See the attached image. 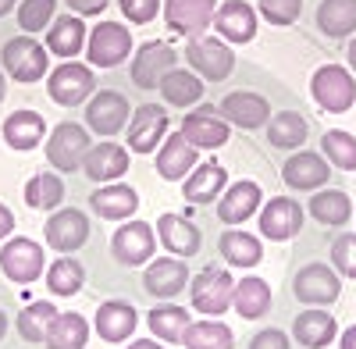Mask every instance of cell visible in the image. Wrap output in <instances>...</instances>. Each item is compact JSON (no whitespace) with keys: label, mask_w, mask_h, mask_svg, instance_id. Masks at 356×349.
Wrapping results in <instances>:
<instances>
[{"label":"cell","mask_w":356,"mask_h":349,"mask_svg":"<svg viewBox=\"0 0 356 349\" xmlns=\"http://www.w3.org/2000/svg\"><path fill=\"white\" fill-rule=\"evenodd\" d=\"M89 207L104 221H129L139 211V193L125 182H107L89 196Z\"/></svg>","instance_id":"26"},{"label":"cell","mask_w":356,"mask_h":349,"mask_svg":"<svg viewBox=\"0 0 356 349\" xmlns=\"http://www.w3.org/2000/svg\"><path fill=\"white\" fill-rule=\"evenodd\" d=\"M339 335V325H335V317L324 310V307H314V310H303V314H296V321H292V339L307 346V349H324V346H332Z\"/></svg>","instance_id":"27"},{"label":"cell","mask_w":356,"mask_h":349,"mask_svg":"<svg viewBox=\"0 0 356 349\" xmlns=\"http://www.w3.org/2000/svg\"><path fill=\"white\" fill-rule=\"evenodd\" d=\"M232 293H235V282L225 268H203L200 275L189 278L193 310L203 317H221L232 307Z\"/></svg>","instance_id":"6"},{"label":"cell","mask_w":356,"mask_h":349,"mask_svg":"<svg viewBox=\"0 0 356 349\" xmlns=\"http://www.w3.org/2000/svg\"><path fill=\"white\" fill-rule=\"evenodd\" d=\"M11 232H15V214L0 203V239H11Z\"/></svg>","instance_id":"51"},{"label":"cell","mask_w":356,"mask_h":349,"mask_svg":"<svg viewBox=\"0 0 356 349\" xmlns=\"http://www.w3.org/2000/svg\"><path fill=\"white\" fill-rule=\"evenodd\" d=\"M214 29L228 47H243L257 36V8L246 0H221L214 11Z\"/></svg>","instance_id":"21"},{"label":"cell","mask_w":356,"mask_h":349,"mask_svg":"<svg viewBox=\"0 0 356 349\" xmlns=\"http://www.w3.org/2000/svg\"><path fill=\"white\" fill-rule=\"evenodd\" d=\"M260 200H264L260 186L250 182V179H239L235 186H228V189L218 196V218H221L225 225H232V228H239L243 221H250V218L257 214Z\"/></svg>","instance_id":"23"},{"label":"cell","mask_w":356,"mask_h":349,"mask_svg":"<svg viewBox=\"0 0 356 349\" xmlns=\"http://www.w3.org/2000/svg\"><path fill=\"white\" fill-rule=\"evenodd\" d=\"M189 264L182 257H161L150 260V268L143 271V289L154 300H175L182 289H189Z\"/></svg>","instance_id":"20"},{"label":"cell","mask_w":356,"mask_h":349,"mask_svg":"<svg viewBox=\"0 0 356 349\" xmlns=\"http://www.w3.org/2000/svg\"><path fill=\"white\" fill-rule=\"evenodd\" d=\"M161 97H164V104H171V107H196L200 100H203V79L196 75V72H189V68H171L164 79H161Z\"/></svg>","instance_id":"32"},{"label":"cell","mask_w":356,"mask_h":349,"mask_svg":"<svg viewBox=\"0 0 356 349\" xmlns=\"http://www.w3.org/2000/svg\"><path fill=\"white\" fill-rule=\"evenodd\" d=\"M57 0H22L18 4V29L22 33H43L54 22Z\"/></svg>","instance_id":"45"},{"label":"cell","mask_w":356,"mask_h":349,"mask_svg":"<svg viewBox=\"0 0 356 349\" xmlns=\"http://www.w3.org/2000/svg\"><path fill=\"white\" fill-rule=\"evenodd\" d=\"M282 179H285V186L292 193H317V189H324V182L332 179V164L324 161V154L296 150L282 164Z\"/></svg>","instance_id":"17"},{"label":"cell","mask_w":356,"mask_h":349,"mask_svg":"<svg viewBox=\"0 0 356 349\" xmlns=\"http://www.w3.org/2000/svg\"><path fill=\"white\" fill-rule=\"evenodd\" d=\"M267 143H271L275 150H300L310 129H307V118L300 111H282V114H271L267 118Z\"/></svg>","instance_id":"33"},{"label":"cell","mask_w":356,"mask_h":349,"mask_svg":"<svg viewBox=\"0 0 356 349\" xmlns=\"http://www.w3.org/2000/svg\"><path fill=\"white\" fill-rule=\"evenodd\" d=\"M332 268L335 275L356 282V232H346V236L332 243Z\"/></svg>","instance_id":"47"},{"label":"cell","mask_w":356,"mask_h":349,"mask_svg":"<svg viewBox=\"0 0 356 349\" xmlns=\"http://www.w3.org/2000/svg\"><path fill=\"white\" fill-rule=\"evenodd\" d=\"M218 114L235 129L257 132V129L267 125V118H271V104H267V97H260L253 90H235L218 104Z\"/></svg>","instance_id":"16"},{"label":"cell","mask_w":356,"mask_h":349,"mask_svg":"<svg viewBox=\"0 0 356 349\" xmlns=\"http://www.w3.org/2000/svg\"><path fill=\"white\" fill-rule=\"evenodd\" d=\"M97 90V79H93V68L89 65H79V61H65L57 65L50 75H47V93L54 104L61 107H79L93 97Z\"/></svg>","instance_id":"8"},{"label":"cell","mask_w":356,"mask_h":349,"mask_svg":"<svg viewBox=\"0 0 356 349\" xmlns=\"http://www.w3.org/2000/svg\"><path fill=\"white\" fill-rule=\"evenodd\" d=\"M310 97L321 111L328 114H346L356 104V79L342 65H321L310 75Z\"/></svg>","instance_id":"2"},{"label":"cell","mask_w":356,"mask_h":349,"mask_svg":"<svg viewBox=\"0 0 356 349\" xmlns=\"http://www.w3.org/2000/svg\"><path fill=\"white\" fill-rule=\"evenodd\" d=\"M175 61H178V57H175L171 43L150 40V43H143V47L136 50L132 65H129V75H132V82L139 86V90H157L161 79L175 68Z\"/></svg>","instance_id":"15"},{"label":"cell","mask_w":356,"mask_h":349,"mask_svg":"<svg viewBox=\"0 0 356 349\" xmlns=\"http://www.w3.org/2000/svg\"><path fill=\"white\" fill-rule=\"evenodd\" d=\"M82 171H86L89 182H100V186L118 182V179L129 171V147H122V143H111V139L100 143V147H93V150L86 154Z\"/></svg>","instance_id":"22"},{"label":"cell","mask_w":356,"mask_h":349,"mask_svg":"<svg viewBox=\"0 0 356 349\" xmlns=\"http://www.w3.org/2000/svg\"><path fill=\"white\" fill-rule=\"evenodd\" d=\"M196 157H200V150L189 147V139L182 132H171L157 147V174L164 182H178L196 168Z\"/></svg>","instance_id":"25"},{"label":"cell","mask_w":356,"mask_h":349,"mask_svg":"<svg viewBox=\"0 0 356 349\" xmlns=\"http://www.w3.org/2000/svg\"><path fill=\"white\" fill-rule=\"evenodd\" d=\"M25 203L33 211H57V203L65 200V179L61 174H50V171H43V174H33V179L25 182Z\"/></svg>","instance_id":"41"},{"label":"cell","mask_w":356,"mask_h":349,"mask_svg":"<svg viewBox=\"0 0 356 349\" xmlns=\"http://www.w3.org/2000/svg\"><path fill=\"white\" fill-rule=\"evenodd\" d=\"M89 68H118L132 57V33L122 22H100L86 40Z\"/></svg>","instance_id":"7"},{"label":"cell","mask_w":356,"mask_h":349,"mask_svg":"<svg viewBox=\"0 0 356 349\" xmlns=\"http://www.w3.org/2000/svg\"><path fill=\"white\" fill-rule=\"evenodd\" d=\"M154 232H161V243L171 250V257H182V260L196 257L200 246H203L196 225H189L186 218H178V214H161Z\"/></svg>","instance_id":"29"},{"label":"cell","mask_w":356,"mask_h":349,"mask_svg":"<svg viewBox=\"0 0 356 349\" xmlns=\"http://www.w3.org/2000/svg\"><path fill=\"white\" fill-rule=\"evenodd\" d=\"M129 349H164V346H161V339H136Z\"/></svg>","instance_id":"53"},{"label":"cell","mask_w":356,"mask_h":349,"mask_svg":"<svg viewBox=\"0 0 356 349\" xmlns=\"http://www.w3.org/2000/svg\"><path fill=\"white\" fill-rule=\"evenodd\" d=\"M189 325H193L189 310L175 307V303H161V307L150 310V317H146V328H150V335L161 339V342H182Z\"/></svg>","instance_id":"40"},{"label":"cell","mask_w":356,"mask_h":349,"mask_svg":"<svg viewBox=\"0 0 356 349\" xmlns=\"http://www.w3.org/2000/svg\"><path fill=\"white\" fill-rule=\"evenodd\" d=\"M43 236H47V246L57 250L61 257L82 250L89 243V218L86 211L79 207H65V211H54L43 225Z\"/></svg>","instance_id":"11"},{"label":"cell","mask_w":356,"mask_h":349,"mask_svg":"<svg viewBox=\"0 0 356 349\" xmlns=\"http://www.w3.org/2000/svg\"><path fill=\"white\" fill-rule=\"evenodd\" d=\"M154 250H157V236H154L150 221H125L111 236V253H114L118 264H125V268L150 264Z\"/></svg>","instance_id":"10"},{"label":"cell","mask_w":356,"mask_h":349,"mask_svg":"<svg viewBox=\"0 0 356 349\" xmlns=\"http://www.w3.org/2000/svg\"><path fill=\"white\" fill-rule=\"evenodd\" d=\"M182 346L186 349H232L235 346V335L225 321H193L182 335Z\"/></svg>","instance_id":"42"},{"label":"cell","mask_w":356,"mask_h":349,"mask_svg":"<svg viewBox=\"0 0 356 349\" xmlns=\"http://www.w3.org/2000/svg\"><path fill=\"white\" fill-rule=\"evenodd\" d=\"M232 307H235L239 317H246V321H257V317H264L267 310H271V285H267L264 278H257V275H246L243 282H235Z\"/></svg>","instance_id":"34"},{"label":"cell","mask_w":356,"mask_h":349,"mask_svg":"<svg viewBox=\"0 0 356 349\" xmlns=\"http://www.w3.org/2000/svg\"><path fill=\"white\" fill-rule=\"evenodd\" d=\"M86 25L79 15H61V18H54L50 22V33H47V50L57 54L61 61H72V57L82 54L86 47Z\"/></svg>","instance_id":"30"},{"label":"cell","mask_w":356,"mask_h":349,"mask_svg":"<svg viewBox=\"0 0 356 349\" xmlns=\"http://www.w3.org/2000/svg\"><path fill=\"white\" fill-rule=\"evenodd\" d=\"M346 61H349V72H356V36L349 40V50H346Z\"/></svg>","instance_id":"54"},{"label":"cell","mask_w":356,"mask_h":349,"mask_svg":"<svg viewBox=\"0 0 356 349\" xmlns=\"http://www.w3.org/2000/svg\"><path fill=\"white\" fill-rule=\"evenodd\" d=\"M221 0H164V22L178 36H203L214 25V11Z\"/></svg>","instance_id":"14"},{"label":"cell","mask_w":356,"mask_h":349,"mask_svg":"<svg viewBox=\"0 0 356 349\" xmlns=\"http://www.w3.org/2000/svg\"><path fill=\"white\" fill-rule=\"evenodd\" d=\"M122 15L132 22V25H150L157 18V11L164 8V0H118Z\"/></svg>","instance_id":"48"},{"label":"cell","mask_w":356,"mask_h":349,"mask_svg":"<svg viewBox=\"0 0 356 349\" xmlns=\"http://www.w3.org/2000/svg\"><path fill=\"white\" fill-rule=\"evenodd\" d=\"M61 314L50 300H36V303H29L18 317H15V328L25 342H33V346H43L47 342V332H50V321Z\"/></svg>","instance_id":"39"},{"label":"cell","mask_w":356,"mask_h":349,"mask_svg":"<svg viewBox=\"0 0 356 349\" xmlns=\"http://www.w3.org/2000/svg\"><path fill=\"white\" fill-rule=\"evenodd\" d=\"M111 0H65V8H72V15L79 18H89V15H100Z\"/></svg>","instance_id":"50"},{"label":"cell","mask_w":356,"mask_h":349,"mask_svg":"<svg viewBox=\"0 0 356 349\" xmlns=\"http://www.w3.org/2000/svg\"><path fill=\"white\" fill-rule=\"evenodd\" d=\"M342 293V278L328 264H307L292 275V296L307 307H328Z\"/></svg>","instance_id":"9"},{"label":"cell","mask_w":356,"mask_h":349,"mask_svg":"<svg viewBox=\"0 0 356 349\" xmlns=\"http://www.w3.org/2000/svg\"><path fill=\"white\" fill-rule=\"evenodd\" d=\"M4 97H8V79H4V68H0V104H4Z\"/></svg>","instance_id":"56"},{"label":"cell","mask_w":356,"mask_h":349,"mask_svg":"<svg viewBox=\"0 0 356 349\" xmlns=\"http://www.w3.org/2000/svg\"><path fill=\"white\" fill-rule=\"evenodd\" d=\"M218 250H221V257L228 260L232 268H257L264 260L260 236H253V232H239V228L225 232V236L218 239Z\"/></svg>","instance_id":"35"},{"label":"cell","mask_w":356,"mask_h":349,"mask_svg":"<svg viewBox=\"0 0 356 349\" xmlns=\"http://www.w3.org/2000/svg\"><path fill=\"white\" fill-rule=\"evenodd\" d=\"M178 132H182L189 139V147H196V150H218V147L228 143L232 125L218 114V107L200 104V107H193L182 118V129H178Z\"/></svg>","instance_id":"12"},{"label":"cell","mask_w":356,"mask_h":349,"mask_svg":"<svg viewBox=\"0 0 356 349\" xmlns=\"http://www.w3.org/2000/svg\"><path fill=\"white\" fill-rule=\"evenodd\" d=\"M250 349H289V335L282 328H264L250 339Z\"/></svg>","instance_id":"49"},{"label":"cell","mask_w":356,"mask_h":349,"mask_svg":"<svg viewBox=\"0 0 356 349\" xmlns=\"http://www.w3.org/2000/svg\"><path fill=\"white\" fill-rule=\"evenodd\" d=\"M129 118H132V107L118 90H100V93H93V100L86 104V125L93 129L97 136H104V139L118 136L129 125Z\"/></svg>","instance_id":"13"},{"label":"cell","mask_w":356,"mask_h":349,"mask_svg":"<svg viewBox=\"0 0 356 349\" xmlns=\"http://www.w3.org/2000/svg\"><path fill=\"white\" fill-rule=\"evenodd\" d=\"M136 325H139V314H136V307L125 303V300H107V303H100L97 314H93V332H97L104 342H125V339H132Z\"/></svg>","instance_id":"24"},{"label":"cell","mask_w":356,"mask_h":349,"mask_svg":"<svg viewBox=\"0 0 356 349\" xmlns=\"http://www.w3.org/2000/svg\"><path fill=\"white\" fill-rule=\"evenodd\" d=\"M339 349H356V325H349L339 339Z\"/></svg>","instance_id":"52"},{"label":"cell","mask_w":356,"mask_h":349,"mask_svg":"<svg viewBox=\"0 0 356 349\" xmlns=\"http://www.w3.org/2000/svg\"><path fill=\"white\" fill-rule=\"evenodd\" d=\"M89 321L82 314L68 310V314H57L54 321H50V332H47V349H86L89 342Z\"/></svg>","instance_id":"36"},{"label":"cell","mask_w":356,"mask_h":349,"mask_svg":"<svg viewBox=\"0 0 356 349\" xmlns=\"http://www.w3.org/2000/svg\"><path fill=\"white\" fill-rule=\"evenodd\" d=\"M317 29L328 40H346L349 33H356V0H321Z\"/></svg>","instance_id":"38"},{"label":"cell","mask_w":356,"mask_h":349,"mask_svg":"<svg viewBox=\"0 0 356 349\" xmlns=\"http://www.w3.org/2000/svg\"><path fill=\"white\" fill-rule=\"evenodd\" d=\"M225 189H228V174L214 161L193 168V174H186V182H182V196L189 203H214Z\"/></svg>","instance_id":"31"},{"label":"cell","mask_w":356,"mask_h":349,"mask_svg":"<svg viewBox=\"0 0 356 349\" xmlns=\"http://www.w3.org/2000/svg\"><path fill=\"white\" fill-rule=\"evenodd\" d=\"M0 68L15 82H40L50 72V50L36 43L33 36H15L0 47Z\"/></svg>","instance_id":"1"},{"label":"cell","mask_w":356,"mask_h":349,"mask_svg":"<svg viewBox=\"0 0 356 349\" xmlns=\"http://www.w3.org/2000/svg\"><path fill=\"white\" fill-rule=\"evenodd\" d=\"M186 61H189V72H196L203 82H225L235 68V54L225 40L218 36H193L186 43Z\"/></svg>","instance_id":"4"},{"label":"cell","mask_w":356,"mask_h":349,"mask_svg":"<svg viewBox=\"0 0 356 349\" xmlns=\"http://www.w3.org/2000/svg\"><path fill=\"white\" fill-rule=\"evenodd\" d=\"M82 285H86V271H82V264L72 253L61 257V260H54V264L47 268V289L54 296H79Z\"/></svg>","instance_id":"43"},{"label":"cell","mask_w":356,"mask_h":349,"mask_svg":"<svg viewBox=\"0 0 356 349\" xmlns=\"http://www.w3.org/2000/svg\"><path fill=\"white\" fill-rule=\"evenodd\" d=\"M321 154L339 171H356V136H349L342 129H328L321 136Z\"/></svg>","instance_id":"44"},{"label":"cell","mask_w":356,"mask_h":349,"mask_svg":"<svg viewBox=\"0 0 356 349\" xmlns=\"http://www.w3.org/2000/svg\"><path fill=\"white\" fill-rule=\"evenodd\" d=\"M4 143L11 150H36L40 143L47 139V122H43V114L40 111H15L4 118Z\"/></svg>","instance_id":"28"},{"label":"cell","mask_w":356,"mask_h":349,"mask_svg":"<svg viewBox=\"0 0 356 349\" xmlns=\"http://www.w3.org/2000/svg\"><path fill=\"white\" fill-rule=\"evenodd\" d=\"M307 207H310V218L324 228H342L353 218V203L342 189H317Z\"/></svg>","instance_id":"37"},{"label":"cell","mask_w":356,"mask_h":349,"mask_svg":"<svg viewBox=\"0 0 356 349\" xmlns=\"http://www.w3.org/2000/svg\"><path fill=\"white\" fill-rule=\"evenodd\" d=\"M168 136V111L161 104H143L132 111V118H129V139H125V147L136 150V154H150L157 150L161 143Z\"/></svg>","instance_id":"18"},{"label":"cell","mask_w":356,"mask_h":349,"mask_svg":"<svg viewBox=\"0 0 356 349\" xmlns=\"http://www.w3.org/2000/svg\"><path fill=\"white\" fill-rule=\"evenodd\" d=\"M257 15L271 25H292L303 15V0H257Z\"/></svg>","instance_id":"46"},{"label":"cell","mask_w":356,"mask_h":349,"mask_svg":"<svg viewBox=\"0 0 356 349\" xmlns=\"http://www.w3.org/2000/svg\"><path fill=\"white\" fill-rule=\"evenodd\" d=\"M18 4H22V0H0V18H4L11 8H18Z\"/></svg>","instance_id":"55"},{"label":"cell","mask_w":356,"mask_h":349,"mask_svg":"<svg viewBox=\"0 0 356 349\" xmlns=\"http://www.w3.org/2000/svg\"><path fill=\"white\" fill-rule=\"evenodd\" d=\"M260 232L271 243H289L303 232V207L289 196H275L260 211Z\"/></svg>","instance_id":"19"},{"label":"cell","mask_w":356,"mask_h":349,"mask_svg":"<svg viewBox=\"0 0 356 349\" xmlns=\"http://www.w3.org/2000/svg\"><path fill=\"white\" fill-rule=\"evenodd\" d=\"M47 271V257L43 246L36 239H25V236H11L4 246H0V275L15 285H29L36 282Z\"/></svg>","instance_id":"5"},{"label":"cell","mask_w":356,"mask_h":349,"mask_svg":"<svg viewBox=\"0 0 356 349\" xmlns=\"http://www.w3.org/2000/svg\"><path fill=\"white\" fill-rule=\"evenodd\" d=\"M89 150H93V143H89V129L79 125V122H61L47 136V147H43L50 168H57L61 174L82 171V161H86Z\"/></svg>","instance_id":"3"},{"label":"cell","mask_w":356,"mask_h":349,"mask_svg":"<svg viewBox=\"0 0 356 349\" xmlns=\"http://www.w3.org/2000/svg\"><path fill=\"white\" fill-rule=\"evenodd\" d=\"M4 335H8V314L0 310V342H4Z\"/></svg>","instance_id":"57"}]
</instances>
